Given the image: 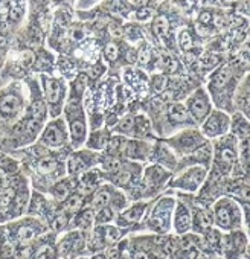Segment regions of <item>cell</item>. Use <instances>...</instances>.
<instances>
[{"label":"cell","mask_w":250,"mask_h":259,"mask_svg":"<svg viewBox=\"0 0 250 259\" xmlns=\"http://www.w3.org/2000/svg\"><path fill=\"white\" fill-rule=\"evenodd\" d=\"M215 224L224 230L241 226V209L230 198H221L215 204Z\"/></svg>","instance_id":"cell-1"},{"label":"cell","mask_w":250,"mask_h":259,"mask_svg":"<svg viewBox=\"0 0 250 259\" xmlns=\"http://www.w3.org/2000/svg\"><path fill=\"white\" fill-rule=\"evenodd\" d=\"M245 242L247 239L242 232H233L221 239V248L224 250L227 259H239L245 250Z\"/></svg>","instance_id":"cell-2"},{"label":"cell","mask_w":250,"mask_h":259,"mask_svg":"<svg viewBox=\"0 0 250 259\" xmlns=\"http://www.w3.org/2000/svg\"><path fill=\"white\" fill-rule=\"evenodd\" d=\"M22 105H23L22 98L17 93L11 90L0 93V116L4 119L16 117L22 111Z\"/></svg>","instance_id":"cell-3"},{"label":"cell","mask_w":250,"mask_h":259,"mask_svg":"<svg viewBox=\"0 0 250 259\" xmlns=\"http://www.w3.org/2000/svg\"><path fill=\"white\" fill-rule=\"evenodd\" d=\"M173 200H162L157 207L153 210L150 218V227L157 232H166L170 229V213H171Z\"/></svg>","instance_id":"cell-4"},{"label":"cell","mask_w":250,"mask_h":259,"mask_svg":"<svg viewBox=\"0 0 250 259\" xmlns=\"http://www.w3.org/2000/svg\"><path fill=\"white\" fill-rule=\"evenodd\" d=\"M227 128H229V117L221 111H215L204 122L203 133L209 138H215V136L224 135L227 132Z\"/></svg>","instance_id":"cell-5"},{"label":"cell","mask_w":250,"mask_h":259,"mask_svg":"<svg viewBox=\"0 0 250 259\" xmlns=\"http://www.w3.org/2000/svg\"><path fill=\"white\" fill-rule=\"evenodd\" d=\"M188 110L191 111V114L198 120L203 122V119L207 116L209 110H211V104L209 99L206 96V93L203 90H197L189 99H188Z\"/></svg>","instance_id":"cell-6"},{"label":"cell","mask_w":250,"mask_h":259,"mask_svg":"<svg viewBox=\"0 0 250 259\" xmlns=\"http://www.w3.org/2000/svg\"><path fill=\"white\" fill-rule=\"evenodd\" d=\"M204 169L200 168V166H195V168H189L186 172H183L174 183L173 186H179V188H183L186 191H195L200 183L204 180Z\"/></svg>","instance_id":"cell-7"},{"label":"cell","mask_w":250,"mask_h":259,"mask_svg":"<svg viewBox=\"0 0 250 259\" xmlns=\"http://www.w3.org/2000/svg\"><path fill=\"white\" fill-rule=\"evenodd\" d=\"M191 224H192L191 212L188 210L185 204H179L176 210V218H174V227L177 233H186L191 229Z\"/></svg>","instance_id":"cell-8"},{"label":"cell","mask_w":250,"mask_h":259,"mask_svg":"<svg viewBox=\"0 0 250 259\" xmlns=\"http://www.w3.org/2000/svg\"><path fill=\"white\" fill-rule=\"evenodd\" d=\"M43 142L48 145V147H61L63 142H64V132L60 125H55V123H51L46 132L43 135Z\"/></svg>","instance_id":"cell-9"},{"label":"cell","mask_w":250,"mask_h":259,"mask_svg":"<svg viewBox=\"0 0 250 259\" xmlns=\"http://www.w3.org/2000/svg\"><path fill=\"white\" fill-rule=\"evenodd\" d=\"M43 82H45V89H46L48 102L51 105H57L60 102V99H61V84H60V81L43 76Z\"/></svg>","instance_id":"cell-10"},{"label":"cell","mask_w":250,"mask_h":259,"mask_svg":"<svg viewBox=\"0 0 250 259\" xmlns=\"http://www.w3.org/2000/svg\"><path fill=\"white\" fill-rule=\"evenodd\" d=\"M191 226H194V230H195V232H198V233H206L207 230H211L212 218L209 217L207 212L197 209V210H195V215H194V218H192V224H191Z\"/></svg>","instance_id":"cell-11"},{"label":"cell","mask_w":250,"mask_h":259,"mask_svg":"<svg viewBox=\"0 0 250 259\" xmlns=\"http://www.w3.org/2000/svg\"><path fill=\"white\" fill-rule=\"evenodd\" d=\"M14 238L16 241L20 244V245H26L29 244V241H32L37 235V230L32 227V226H28V224H22L19 227L14 229Z\"/></svg>","instance_id":"cell-12"},{"label":"cell","mask_w":250,"mask_h":259,"mask_svg":"<svg viewBox=\"0 0 250 259\" xmlns=\"http://www.w3.org/2000/svg\"><path fill=\"white\" fill-rule=\"evenodd\" d=\"M229 78H230V70H229V67H227V66L221 67V69L212 76V79H211V89H212V90H220L221 87H224V85L227 84Z\"/></svg>","instance_id":"cell-13"},{"label":"cell","mask_w":250,"mask_h":259,"mask_svg":"<svg viewBox=\"0 0 250 259\" xmlns=\"http://www.w3.org/2000/svg\"><path fill=\"white\" fill-rule=\"evenodd\" d=\"M204 242L212 251L221 253V235L217 230H207L204 233Z\"/></svg>","instance_id":"cell-14"},{"label":"cell","mask_w":250,"mask_h":259,"mask_svg":"<svg viewBox=\"0 0 250 259\" xmlns=\"http://www.w3.org/2000/svg\"><path fill=\"white\" fill-rule=\"evenodd\" d=\"M25 4L23 2H10V11H8V20L11 23H17L22 20L25 14Z\"/></svg>","instance_id":"cell-15"},{"label":"cell","mask_w":250,"mask_h":259,"mask_svg":"<svg viewBox=\"0 0 250 259\" xmlns=\"http://www.w3.org/2000/svg\"><path fill=\"white\" fill-rule=\"evenodd\" d=\"M235 151H233V148L232 147H229V148H224V150H221L220 153H218V157H217V160H218V163L224 168V171H229L230 169V165L235 162Z\"/></svg>","instance_id":"cell-16"},{"label":"cell","mask_w":250,"mask_h":259,"mask_svg":"<svg viewBox=\"0 0 250 259\" xmlns=\"http://www.w3.org/2000/svg\"><path fill=\"white\" fill-rule=\"evenodd\" d=\"M70 132H72V139L75 142H81L84 139V135H86V126H84V122L82 119H75L70 125Z\"/></svg>","instance_id":"cell-17"},{"label":"cell","mask_w":250,"mask_h":259,"mask_svg":"<svg viewBox=\"0 0 250 259\" xmlns=\"http://www.w3.org/2000/svg\"><path fill=\"white\" fill-rule=\"evenodd\" d=\"M170 116H171V119L176 120V122H188V119H189L186 108H185L183 105H180V104L171 105V108H170Z\"/></svg>","instance_id":"cell-18"},{"label":"cell","mask_w":250,"mask_h":259,"mask_svg":"<svg viewBox=\"0 0 250 259\" xmlns=\"http://www.w3.org/2000/svg\"><path fill=\"white\" fill-rule=\"evenodd\" d=\"M168 29H170V25H168L166 17H163V16L156 17V20H154V23H153V31H154V34L159 35V37H165V35L168 34Z\"/></svg>","instance_id":"cell-19"},{"label":"cell","mask_w":250,"mask_h":259,"mask_svg":"<svg viewBox=\"0 0 250 259\" xmlns=\"http://www.w3.org/2000/svg\"><path fill=\"white\" fill-rule=\"evenodd\" d=\"M108 201H110V191H108V189H102V191H99V192L96 194V197L93 198L92 206H93V209L101 210L102 207H107Z\"/></svg>","instance_id":"cell-20"},{"label":"cell","mask_w":250,"mask_h":259,"mask_svg":"<svg viewBox=\"0 0 250 259\" xmlns=\"http://www.w3.org/2000/svg\"><path fill=\"white\" fill-rule=\"evenodd\" d=\"M144 210H145V204H136L123 213V218H127L129 221H138L142 217Z\"/></svg>","instance_id":"cell-21"},{"label":"cell","mask_w":250,"mask_h":259,"mask_svg":"<svg viewBox=\"0 0 250 259\" xmlns=\"http://www.w3.org/2000/svg\"><path fill=\"white\" fill-rule=\"evenodd\" d=\"M81 206H82V198L78 194L70 195L69 200L66 201V210L69 212H76L78 209H81Z\"/></svg>","instance_id":"cell-22"},{"label":"cell","mask_w":250,"mask_h":259,"mask_svg":"<svg viewBox=\"0 0 250 259\" xmlns=\"http://www.w3.org/2000/svg\"><path fill=\"white\" fill-rule=\"evenodd\" d=\"M162 63H163V67L168 73H174L179 67L177 61L170 54H165V52H162Z\"/></svg>","instance_id":"cell-23"},{"label":"cell","mask_w":250,"mask_h":259,"mask_svg":"<svg viewBox=\"0 0 250 259\" xmlns=\"http://www.w3.org/2000/svg\"><path fill=\"white\" fill-rule=\"evenodd\" d=\"M55 168H57V162H55L54 159L45 157V159H41L40 163H38V171H40L41 174H49V172H52Z\"/></svg>","instance_id":"cell-24"},{"label":"cell","mask_w":250,"mask_h":259,"mask_svg":"<svg viewBox=\"0 0 250 259\" xmlns=\"http://www.w3.org/2000/svg\"><path fill=\"white\" fill-rule=\"evenodd\" d=\"M93 221H95V212H93L92 209H87V210H84V212L79 215L78 226H79V227H89V226H92Z\"/></svg>","instance_id":"cell-25"},{"label":"cell","mask_w":250,"mask_h":259,"mask_svg":"<svg viewBox=\"0 0 250 259\" xmlns=\"http://www.w3.org/2000/svg\"><path fill=\"white\" fill-rule=\"evenodd\" d=\"M0 169H5V171H10V172H14L17 169V163L10 159L8 156H5L4 153H0Z\"/></svg>","instance_id":"cell-26"},{"label":"cell","mask_w":250,"mask_h":259,"mask_svg":"<svg viewBox=\"0 0 250 259\" xmlns=\"http://www.w3.org/2000/svg\"><path fill=\"white\" fill-rule=\"evenodd\" d=\"M96 180H98V174L93 172V171H90V172H87V174L84 176V179H82V182H81V186H82L86 191H90V189H93V186L96 185Z\"/></svg>","instance_id":"cell-27"},{"label":"cell","mask_w":250,"mask_h":259,"mask_svg":"<svg viewBox=\"0 0 250 259\" xmlns=\"http://www.w3.org/2000/svg\"><path fill=\"white\" fill-rule=\"evenodd\" d=\"M67 194H69V188H67V185H66L64 182L58 183V185L52 189V195H54L57 200H64V198L67 197Z\"/></svg>","instance_id":"cell-28"},{"label":"cell","mask_w":250,"mask_h":259,"mask_svg":"<svg viewBox=\"0 0 250 259\" xmlns=\"http://www.w3.org/2000/svg\"><path fill=\"white\" fill-rule=\"evenodd\" d=\"M67 171L70 172V174H76L78 171H81L82 168H84V163H82V160L79 159V157H72L70 160H69V165H67Z\"/></svg>","instance_id":"cell-29"},{"label":"cell","mask_w":250,"mask_h":259,"mask_svg":"<svg viewBox=\"0 0 250 259\" xmlns=\"http://www.w3.org/2000/svg\"><path fill=\"white\" fill-rule=\"evenodd\" d=\"M102 168H104V171H107V172H116V171L120 168V162H119L117 159H114V157H110V159H107V160L104 162Z\"/></svg>","instance_id":"cell-30"},{"label":"cell","mask_w":250,"mask_h":259,"mask_svg":"<svg viewBox=\"0 0 250 259\" xmlns=\"http://www.w3.org/2000/svg\"><path fill=\"white\" fill-rule=\"evenodd\" d=\"M132 180V174L130 171H122L116 176L114 179V183L119 185V186H125V185H129V182Z\"/></svg>","instance_id":"cell-31"},{"label":"cell","mask_w":250,"mask_h":259,"mask_svg":"<svg viewBox=\"0 0 250 259\" xmlns=\"http://www.w3.org/2000/svg\"><path fill=\"white\" fill-rule=\"evenodd\" d=\"M101 136H102V133H93V136H92V139L89 142V147H92V148H102L105 145V138L99 139Z\"/></svg>","instance_id":"cell-32"},{"label":"cell","mask_w":250,"mask_h":259,"mask_svg":"<svg viewBox=\"0 0 250 259\" xmlns=\"http://www.w3.org/2000/svg\"><path fill=\"white\" fill-rule=\"evenodd\" d=\"M66 224H67V217L64 213H60V215L55 217V220L52 223V227H54V230H61V229L66 227Z\"/></svg>","instance_id":"cell-33"},{"label":"cell","mask_w":250,"mask_h":259,"mask_svg":"<svg viewBox=\"0 0 250 259\" xmlns=\"http://www.w3.org/2000/svg\"><path fill=\"white\" fill-rule=\"evenodd\" d=\"M180 46H182V49H183V51L191 49V46H192V40H191V35H189V32H188V31H183V32H182V35H180Z\"/></svg>","instance_id":"cell-34"},{"label":"cell","mask_w":250,"mask_h":259,"mask_svg":"<svg viewBox=\"0 0 250 259\" xmlns=\"http://www.w3.org/2000/svg\"><path fill=\"white\" fill-rule=\"evenodd\" d=\"M133 125H135L133 117H125V119L120 122L119 130H120V132H123V133H130L132 130H133Z\"/></svg>","instance_id":"cell-35"},{"label":"cell","mask_w":250,"mask_h":259,"mask_svg":"<svg viewBox=\"0 0 250 259\" xmlns=\"http://www.w3.org/2000/svg\"><path fill=\"white\" fill-rule=\"evenodd\" d=\"M96 220H98V223H105V221H110V220H111V210H110L108 207H102V209H101V212L98 213Z\"/></svg>","instance_id":"cell-36"},{"label":"cell","mask_w":250,"mask_h":259,"mask_svg":"<svg viewBox=\"0 0 250 259\" xmlns=\"http://www.w3.org/2000/svg\"><path fill=\"white\" fill-rule=\"evenodd\" d=\"M104 55H105V58H107L108 61L116 60V57H117V48H116V46H113V45H110L108 48H105Z\"/></svg>","instance_id":"cell-37"},{"label":"cell","mask_w":250,"mask_h":259,"mask_svg":"<svg viewBox=\"0 0 250 259\" xmlns=\"http://www.w3.org/2000/svg\"><path fill=\"white\" fill-rule=\"evenodd\" d=\"M201 64L203 66H206V67H211V66H214L215 63H217V58L215 57H212V55H209V54H204L203 57H201Z\"/></svg>","instance_id":"cell-38"},{"label":"cell","mask_w":250,"mask_h":259,"mask_svg":"<svg viewBox=\"0 0 250 259\" xmlns=\"http://www.w3.org/2000/svg\"><path fill=\"white\" fill-rule=\"evenodd\" d=\"M7 48H8V37H7V34L0 32V55L7 51Z\"/></svg>","instance_id":"cell-39"},{"label":"cell","mask_w":250,"mask_h":259,"mask_svg":"<svg viewBox=\"0 0 250 259\" xmlns=\"http://www.w3.org/2000/svg\"><path fill=\"white\" fill-rule=\"evenodd\" d=\"M154 84L157 90H163L166 85V78L165 76H154Z\"/></svg>","instance_id":"cell-40"},{"label":"cell","mask_w":250,"mask_h":259,"mask_svg":"<svg viewBox=\"0 0 250 259\" xmlns=\"http://www.w3.org/2000/svg\"><path fill=\"white\" fill-rule=\"evenodd\" d=\"M136 17H138L139 20H147V19L151 17V13H150L148 10H139L138 14H136Z\"/></svg>","instance_id":"cell-41"},{"label":"cell","mask_w":250,"mask_h":259,"mask_svg":"<svg viewBox=\"0 0 250 259\" xmlns=\"http://www.w3.org/2000/svg\"><path fill=\"white\" fill-rule=\"evenodd\" d=\"M133 259H151V257L145 251H136L135 256H133Z\"/></svg>","instance_id":"cell-42"},{"label":"cell","mask_w":250,"mask_h":259,"mask_svg":"<svg viewBox=\"0 0 250 259\" xmlns=\"http://www.w3.org/2000/svg\"><path fill=\"white\" fill-rule=\"evenodd\" d=\"M209 20H211V14H209L207 11L201 13V16H200V22H203V23H207Z\"/></svg>","instance_id":"cell-43"},{"label":"cell","mask_w":250,"mask_h":259,"mask_svg":"<svg viewBox=\"0 0 250 259\" xmlns=\"http://www.w3.org/2000/svg\"><path fill=\"white\" fill-rule=\"evenodd\" d=\"M82 35H84V32H82L81 29H75V31H73V38H75V40H81Z\"/></svg>","instance_id":"cell-44"},{"label":"cell","mask_w":250,"mask_h":259,"mask_svg":"<svg viewBox=\"0 0 250 259\" xmlns=\"http://www.w3.org/2000/svg\"><path fill=\"white\" fill-rule=\"evenodd\" d=\"M92 259H105V256H104V254H95Z\"/></svg>","instance_id":"cell-45"},{"label":"cell","mask_w":250,"mask_h":259,"mask_svg":"<svg viewBox=\"0 0 250 259\" xmlns=\"http://www.w3.org/2000/svg\"><path fill=\"white\" fill-rule=\"evenodd\" d=\"M4 22H5V17H4V16H0V28H2Z\"/></svg>","instance_id":"cell-46"},{"label":"cell","mask_w":250,"mask_h":259,"mask_svg":"<svg viewBox=\"0 0 250 259\" xmlns=\"http://www.w3.org/2000/svg\"><path fill=\"white\" fill-rule=\"evenodd\" d=\"M79 259H86V257H79Z\"/></svg>","instance_id":"cell-47"},{"label":"cell","mask_w":250,"mask_h":259,"mask_svg":"<svg viewBox=\"0 0 250 259\" xmlns=\"http://www.w3.org/2000/svg\"><path fill=\"white\" fill-rule=\"evenodd\" d=\"M122 259H127V257H122Z\"/></svg>","instance_id":"cell-48"}]
</instances>
